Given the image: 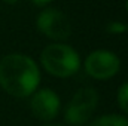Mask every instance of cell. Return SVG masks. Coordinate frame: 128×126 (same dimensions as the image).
I'll list each match as a JSON object with an SVG mask.
<instances>
[{"mask_svg": "<svg viewBox=\"0 0 128 126\" xmlns=\"http://www.w3.org/2000/svg\"><path fill=\"white\" fill-rule=\"evenodd\" d=\"M40 70L24 54H8L0 60V88L15 98H28L39 89Z\"/></svg>", "mask_w": 128, "mask_h": 126, "instance_id": "cell-1", "label": "cell"}, {"mask_svg": "<svg viewBox=\"0 0 128 126\" xmlns=\"http://www.w3.org/2000/svg\"><path fill=\"white\" fill-rule=\"evenodd\" d=\"M42 67L58 79L74 76L80 68V57L76 49L66 43H51L40 54Z\"/></svg>", "mask_w": 128, "mask_h": 126, "instance_id": "cell-2", "label": "cell"}, {"mask_svg": "<svg viewBox=\"0 0 128 126\" xmlns=\"http://www.w3.org/2000/svg\"><path fill=\"white\" fill-rule=\"evenodd\" d=\"M98 107V92L94 88H82L70 98L64 108V120L70 126H84Z\"/></svg>", "mask_w": 128, "mask_h": 126, "instance_id": "cell-3", "label": "cell"}, {"mask_svg": "<svg viewBox=\"0 0 128 126\" xmlns=\"http://www.w3.org/2000/svg\"><path fill=\"white\" fill-rule=\"evenodd\" d=\"M36 28L45 37L61 43L72 36V22L68 16L55 9V7H45L36 16Z\"/></svg>", "mask_w": 128, "mask_h": 126, "instance_id": "cell-4", "label": "cell"}, {"mask_svg": "<svg viewBox=\"0 0 128 126\" xmlns=\"http://www.w3.org/2000/svg\"><path fill=\"white\" fill-rule=\"evenodd\" d=\"M84 68L86 74L96 80H110L121 70L119 57L109 49H96L85 58Z\"/></svg>", "mask_w": 128, "mask_h": 126, "instance_id": "cell-5", "label": "cell"}, {"mask_svg": "<svg viewBox=\"0 0 128 126\" xmlns=\"http://www.w3.org/2000/svg\"><path fill=\"white\" fill-rule=\"evenodd\" d=\"M30 110L36 119L49 123L58 116L61 110V99L57 92L49 88L36 89L30 95Z\"/></svg>", "mask_w": 128, "mask_h": 126, "instance_id": "cell-6", "label": "cell"}, {"mask_svg": "<svg viewBox=\"0 0 128 126\" xmlns=\"http://www.w3.org/2000/svg\"><path fill=\"white\" fill-rule=\"evenodd\" d=\"M86 126H128V119L122 114H103Z\"/></svg>", "mask_w": 128, "mask_h": 126, "instance_id": "cell-7", "label": "cell"}, {"mask_svg": "<svg viewBox=\"0 0 128 126\" xmlns=\"http://www.w3.org/2000/svg\"><path fill=\"white\" fill-rule=\"evenodd\" d=\"M116 101H118L119 108L125 114H128V82H125L124 85L119 86L118 94H116Z\"/></svg>", "mask_w": 128, "mask_h": 126, "instance_id": "cell-8", "label": "cell"}, {"mask_svg": "<svg viewBox=\"0 0 128 126\" xmlns=\"http://www.w3.org/2000/svg\"><path fill=\"white\" fill-rule=\"evenodd\" d=\"M125 30H127V22H122V21H112L106 25V33L112 36L125 34Z\"/></svg>", "mask_w": 128, "mask_h": 126, "instance_id": "cell-9", "label": "cell"}, {"mask_svg": "<svg viewBox=\"0 0 128 126\" xmlns=\"http://www.w3.org/2000/svg\"><path fill=\"white\" fill-rule=\"evenodd\" d=\"M33 4H36V6H46V4H49L51 1H54V0H30Z\"/></svg>", "mask_w": 128, "mask_h": 126, "instance_id": "cell-10", "label": "cell"}, {"mask_svg": "<svg viewBox=\"0 0 128 126\" xmlns=\"http://www.w3.org/2000/svg\"><path fill=\"white\" fill-rule=\"evenodd\" d=\"M2 1H4V3H8V4H15V3H18L20 0H2Z\"/></svg>", "mask_w": 128, "mask_h": 126, "instance_id": "cell-11", "label": "cell"}, {"mask_svg": "<svg viewBox=\"0 0 128 126\" xmlns=\"http://www.w3.org/2000/svg\"><path fill=\"white\" fill-rule=\"evenodd\" d=\"M42 126H64V125H60V123H45Z\"/></svg>", "mask_w": 128, "mask_h": 126, "instance_id": "cell-12", "label": "cell"}, {"mask_svg": "<svg viewBox=\"0 0 128 126\" xmlns=\"http://www.w3.org/2000/svg\"><path fill=\"white\" fill-rule=\"evenodd\" d=\"M125 10L128 12V0H125Z\"/></svg>", "mask_w": 128, "mask_h": 126, "instance_id": "cell-13", "label": "cell"}, {"mask_svg": "<svg viewBox=\"0 0 128 126\" xmlns=\"http://www.w3.org/2000/svg\"><path fill=\"white\" fill-rule=\"evenodd\" d=\"M125 33L128 34V22H127V30H125Z\"/></svg>", "mask_w": 128, "mask_h": 126, "instance_id": "cell-14", "label": "cell"}]
</instances>
